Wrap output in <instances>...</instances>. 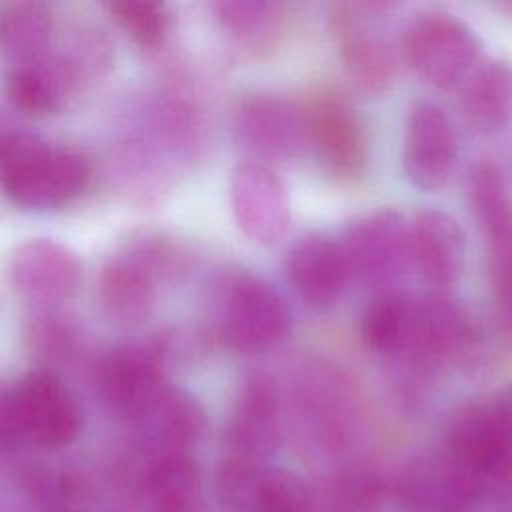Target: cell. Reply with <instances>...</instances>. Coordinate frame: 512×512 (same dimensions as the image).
<instances>
[{
    "instance_id": "obj_1",
    "label": "cell",
    "mask_w": 512,
    "mask_h": 512,
    "mask_svg": "<svg viewBox=\"0 0 512 512\" xmlns=\"http://www.w3.org/2000/svg\"><path fill=\"white\" fill-rule=\"evenodd\" d=\"M88 156L22 130H4L0 180L4 196L22 210L50 212L74 202L90 184Z\"/></svg>"
},
{
    "instance_id": "obj_2",
    "label": "cell",
    "mask_w": 512,
    "mask_h": 512,
    "mask_svg": "<svg viewBox=\"0 0 512 512\" xmlns=\"http://www.w3.org/2000/svg\"><path fill=\"white\" fill-rule=\"evenodd\" d=\"M0 430L4 444L62 448L78 438L82 412L74 394L52 370L34 368L4 390Z\"/></svg>"
},
{
    "instance_id": "obj_3",
    "label": "cell",
    "mask_w": 512,
    "mask_h": 512,
    "mask_svg": "<svg viewBox=\"0 0 512 512\" xmlns=\"http://www.w3.org/2000/svg\"><path fill=\"white\" fill-rule=\"evenodd\" d=\"M400 46L410 68L442 90L464 84L476 70L482 50L476 32L446 10H424L412 16Z\"/></svg>"
},
{
    "instance_id": "obj_4",
    "label": "cell",
    "mask_w": 512,
    "mask_h": 512,
    "mask_svg": "<svg viewBox=\"0 0 512 512\" xmlns=\"http://www.w3.org/2000/svg\"><path fill=\"white\" fill-rule=\"evenodd\" d=\"M384 2L344 0L330 6L328 22L348 78L364 92H384L396 76V52L386 32Z\"/></svg>"
},
{
    "instance_id": "obj_5",
    "label": "cell",
    "mask_w": 512,
    "mask_h": 512,
    "mask_svg": "<svg viewBox=\"0 0 512 512\" xmlns=\"http://www.w3.org/2000/svg\"><path fill=\"white\" fill-rule=\"evenodd\" d=\"M290 310L282 294L262 276L240 272L226 284L220 302L222 340L246 354L278 346L290 332Z\"/></svg>"
},
{
    "instance_id": "obj_6",
    "label": "cell",
    "mask_w": 512,
    "mask_h": 512,
    "mask_svg": "<svg viewBox=\"0 0 512 512\" xmlns=\"http://www.w3.org/2000/svg\"><path fill=\"white\" fill-rule=\"evenodd\" d=\"M350 278L370 286L396 282L412 264L410 222L394 208L356 216L338 240Z\"/></svg>"
},
{
    "instance_id": "obj_7",
    "label": "cell",
    "mask_w": 512,
    "mask_h": 512,
    "mask_svg": "<svg viewBox=\"0 0 512 512\" xmlns=\"http://www.w3.org/2000/svg\"><path fill=\"white\" fill-rule=\"evenodd\" d=\"M308 148L322 172L336 182H354L368 166V138L354 106L322 92L304 104Z\"/></svg>"
},
{
    "instance_id": "obj_8",
    "label": "cell",
    "mask_w": 512,
    "mask_h": 512,
    "mask_svg": "<svg viewBox=\"0 0 512 512\" xmlns=\"http://www.w3.org/2000/svg\"><path fill=\"white\" fill-rule=\"evenodd\" d=\"M164 366L158 342L116 346L96 366L98 390L116 416L140 422L168 386Z\"/></svg>"
},
{
    "instance_id": "obj_9",
    "label": "cell",
    "mask_w": 512,
    "mask_h": 512,
    "mask_svg": "<svg viewBox=\"0 0 512 512\" xmlns=\"http://www.w3.org/2000/svg\"><path fill=\"white\" fill-rule=\"evenodd\" d=\"M448 456L476 476L488 496L512 484V444L490 398L462 406L448 428Z\"/></svg>"
},
{
    "instance_id": "obj_10",
    "label": "cell",
    "mask_w": 512,
    "mask_h": 512,
    "mask_svg": "<svg viewBox=\"0 0 512 512\" xmlns=\"http://www.w3.org/2000/svg\"><path fill=\"white\" fill-rule=\"evenodd\" d=\"M232 128L238 144L256 158L288 160L308 148L304 106L272 92L238 98Z\"/></svg>"
},
{
    "instance_id": "obj_11",
    "label": "cell",
    "mask_w": 512,
    "mask_h": 512,
    "mask_svg": "<svg viewBox=\"0 0 512 512\" xmlns=\"http://www.w3.org/2000/svg\"><path fill=\"white\" fill-rule=\"evenodd\" d=\"M472 212L488 244V272L500 304L512 308V204L500 170L478 162L468 176Z\"/></svg>"
},
{
    "instance_id": "obj_12",
    "label": "cell",
    "mask_w": 512,
    "mask_h": 512,
    "mask_svg": "<svg viewBox=\"0 0 512 512\" xmlns=\"http://www.w3.org/2000/svg\"><path fill=\"white\" fill-rule=\"evenodd\" d=\"M8 282L28 302L54 306L72 298L82 280V262L72 248L52 238H30L8 258Z\"/></svg>"
},
{
    "instance_id": "obj_13",
    "label": "cell",
    "mask_w": 512,
    "mask_h": 512,
    "mask_svg": "<svg viewBox=\"0 0 512 512\" xmlns=\"http://www.w3.org/2000/svg\"><path fill=\"white\" fill-rule=\"evenodd\" d=\"M458 140L448 114L428 100L410 106L402 140V166L406 178L422 188H442L456 164Z\"/></svg>"
},
{
    "instance_id": "obj_14",
    "label": "cell",
    "mask_w": 512,
    "mask_h": 512,
    "mask_svg": "<svg viewBox=\"0 0 512 512\" xmlns=\"http://www.w3.org/2000/svg\"><path fill=\"white\" fill-rule=\"evenodd\" d=\"M230 206L238 228L258 244L280 240L290 224V198L280 176L260 162H242L230 174Z\"/></svg>"
},
{
    "instance_id": "obj_15",
    "label": "cell",
    "mask_w": 512,
    "mask_h": 512,
    "mask_svg": "<svg viewBox=\"0 0 512 512\" xmlns=\"http://www.w3.org/2000/svg\"><path fill=\"white\" fill-rule=\"evenodd\" d=\"M284 272L294 292L316 308L336 302L350 278L340 242L318 230L292 242L286 250Z\"/></svg>"
},
{
    "instance_id": "obj_16",
    "label": "cell",
    "mask_w": 512,
    "mask_h": 512,
    "mask_svg": "<svg viewBox=\"0 0 512 512\" xmlns=\"http://www.w3.org/2000/svg\"><path fill=\"white\" fill-rule=\"evenodd\" d=\"M474 342L468 314L446 296L416 298L410 350L404 358L412 368H438L464 356Z\"/></svg>"
},
{
    "instance_id": "obj_17",
    "label": "cell",
    "mask_w": 512,
    "mask_h": 512,
    "mask_svg": "<svg viewBox=\"0 0 512 512\" xmlns=\"http://www.w3.org/2000/svg\"><path fill=\"white\" fill-rule=\"evenodd\" d=\"M398 490L414 512H472L488 496L484 484L450 456L414 464Z\"/></svg>"
},
{
    "instance_id": "obj_18",
    "label": "cell",
    "mask_w": 512,
    "mask_h": 512,
    "mask_svg": "<svg viewBox=\"0 0 512 512\" xmlns=\"http://www.w3.org/2000/svg\"><path fill=\"white\" fill-rule=\"evenodd\" d=\"M412 264L422 278L438 288L452 286L466 262V236L462 226L446 212L424 208L410 220Z\"/></svg>"
},
{
    "instance_id": "obj_19",
    "label": "cell",
    "mask_w": 512,
    "mask_h": 512,
    "mask_svg": "<svg viewBox=\"0 0 512 512\" xmlns=\"http://www.w3.org/2000/svg\"><path fill=\"white\" fill-rule=\"evenodd\" d=\"M160 278L122 246L98 274V302L108 318L120 324L144 322L156 304Z\"/></svg>"
},
{
    "instance_id": "obj_20",
    "label": "cell",
    "mask_w": 512,
    "mask_h": 512,
    "mask_svg": "<svg viewBox=\"0 0 512 512\" xmlns=\"http://www.w3.org/2000/svg\"><path fill=\"white\" fill-rule=\"evenodd\" d=\"M280 394L274 378L266 372L250 374L234 402L228 438L230 444L246 456L266 452L278 438Z\"/></svg>"
},
{
    "instance_id": "obj_21",
    "label": "cell",
    "mask_w": 512,
    "mask_h": 512,
    "mask_svg": "<svg viewBox=\"0 0 512 512\" xmlns=\"http://www.w3.org/2000/svg\"><path fill=\"white\" fill-rule=\"evenodd\" d=\"M110 178L120 194L138 204L158 200L172 182V158L138 136L112 152Z\"/></svg>"
},
{
    "instance_id": "obj_22",
    "label": "cell",
    "mask_w": 512,
    "mask_h": 512,
    "mask_svg": "<svg viewBox=\"0 0 512 512\" xmlns=\"http://www.w3.org/2000/svg\"><path fill=\"white\" fill-rule=\"evenodd\" d=\"M462 112L478 132H496L512 118V64L492 58L476 66L462 88Z\"/></svg>"
},
{
    "instance_id": "obj_23",
    "label": "cell",
    "mask_w": 512,
    "mask_h": 512,
    "mask_svg": "<svg viewBox=\"0 0 512 512\" xmlns=\"http://www.w3.org/2000/svg\"><path fill=\"white\" fill-rule=\"evenodd\" d=\"M416 318V298L386 292L372 300L360 318V336L374 354L402 360L406 358Z\"/></svg>"
},
{
    "instance_id": "obj_24",
    "label": "cell",
    "mask_w": 512,
    "mask_h": 512,
    "mask_svg": "<svg viewBox=\"0 0 512 512\" xmlns=\"http://www.w3.org/2000/svg\"><path fill=\"white\" fill-rule=\"evenodd\" d=\"M0 44L4 56L18 64L44 60L52 44V12L40 0H14L0 8Z\"/></svg>"
},
{
    "instance_id": "obj_25",
    "label": "cell",
    "mask_w": 512,
    "mask_h": 512,
    "mask_svg": "<svg viewBox=\"0 0 512 512\" xmlns=\"http://www.w3.org/2000/svg\"><path fill=\"white\" fill-rule=\"evenodd\" d=\"M222 32L242 50L260 54L280 36L284 8L272 0H218L210 4Z\"/></svg>"
},
{
    "instance_id": "obj_26",
    "label": "cell",
    "mask_w": 512,
    "mask_h": 512,
    "mask_svg": "<svg viewBox=\"0 0 512 512\" xmlns=\"http://www.w3.org/2000/svg\"><path fill=\"white\" fill-rule=\"evenodd\" d=\"M138 424H144V428L150 430L152 438L162 444L164 452H178L180 446L200 436L204 414L190 394L166 386Z\"/></svg>"
},
{
    "instance_id": "obj_27",
    "label": "cell",
    "mask_w": 512,
    "mask_h": 512,
    "mask_svg": "<svg viewBox=\"0 0 512 512\" xmlns=\"http://www.w3.org/2000/svg\"><path fill=\"white\" fill-rule=\"evenodd\" d=\"M10 102L32 116H48L62 108L68 90L54 70L50 58L12 66L6 78Z\"/></svg>"
},
{
    "instance_id": "obj_28",
    "label": "cell",
    "mask_w": 512,
    "mask_h": 512,
    "mask_svg": "<svg viewBox=\"0 0 512 512\" xmlns=\"http://www.w3.org/2000/svg\"><path fill=\"white\" fill-rule=\"evenodd\" d=\"M54 70L64 82L68 94L90 86L98 80L110 66V44L96 30H78L74 32L64 46L50 56Z\"/></svg>"
},
{
    "instance_id": "obj_29",
    "label": "cell",
    "mask_w": 512,
    "mask_h": 512,
    "mask_svg": "<svg viewBox=\"0 0 512 512\" xmlns=\"http://www.w3.org/2000/svg\"><path fill=\"white\" fill-rule=\"evenodd\" d=\"M104 8L112 20L122 26L138 44L150 48L164 42L172 24V14L162 2L112 0L106 2Z\"/></svg>"
},
{
    "instance_id": "obj_30",
    "label": "cell",
    "mask_w": 512,
    "mask_h": 512,
    "mask_svg": "<svg viewBox=\"0 0 512 512\" xmlns=\"http://www.w3.org/2000/svg\"><path fill=\"white\" fill-rule=\"evenodd\" d=\"M74 324L54 310H40L26 326V342L32 356L42 362H62L74 354L76 348Z\"/></svg>"
},
{
    "instance_id": "obj_31",
    "label": "cell",
    "mask_w": 512,
    "mask_h": 512,
    "mask_svg": "<svg viewBox=\"0 0 512 512\" xmlns=\"http://www.w3.org/2000/svg\"><path fill=\"white\" fill-rule=\"evenodd\" d=\"M490 402L506 438L512 444V384L490 396Z\"/></svg>"
}]
</instances>
